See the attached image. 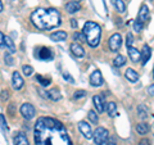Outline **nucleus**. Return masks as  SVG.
<instances>
[{
  "instance_id": "obj_1",
  "label": "nucleus",
  "mask_w": 154,
  "mask_h": 145,
  "mask_svg": "<svg viewBox=\"0 0 154 145\" xmlns=\"http://www.w3.org/2000/svg\"><path fill=\"white\" fill-rule=\"evenodd\" d=\"M36 145H72L66 127L59 121L50 117H41L35 125Z\"/></svg>"
},
{
  "instance_id": "obj_2",
  "label": "nucleus",
  "mask_w": 154,
  "mask_h": 145,
  "mask_svg": "<svg viewBox=\"0 0 154 145\" xmlns=\"http://www.w3.org/2000/svg\"><path fill=\"white\" fill-rule=\"evenodd\" d=\"M31 21L38 30H51L60 25V14L54 8H40L31 14Z\"/></svg>"
},
{
  "instance_id": "obj_3",
  "label": "nucleus",
  "mask_w": 154,
  "mask_h": 145,
  "mask_svg": "<svg viewBox=\"0 0 154 145\" xmlns=\"http://www.w3.org/2000/svg\"><path fill=\"white\" fill-rule=\"evenodd\" d=\"M84 36L86 39V42L90 46H98L100 42V37H102V28L95 22H86L84 26Z\"/></svg>"
},
{
  "instance_id": "obj_4",
  "label": "nucleus",
  "mask_w": 154,
  "mask_h": 145,
  "mask_svg": "<svg viewBox=\"0 0 154 145\" xmlns=\"http://www.w3.org/2000/svg\"><path fill=\"white\" fill-rule=\"evenodd\" d=\"M94 141L96 145H108L109 143V132L104 127H98L93 134Z\"/></svg>"
},
{
  "instance_id": "obj_5",
  "label": "nucleus",
  "mask_w": 154,
  "mask_h": 145,
  "mask_svg": "<svg viewBox=\"0 0 154 145\" xmlns=\"http://www.w3.org/2000/svg\"><path fill=\"white\" fill-rule=\"evenodd\" d=\"M21 114L23 116V118L32 119L36 114V110H35V108H33L32 104L25 103V104H22V107H21Z\"/></svg>"
},
{
  "instance_id": "obj_6",
  "label": "nucleus",
  "mask_w": 154,
  "mask_h": 145,
  "mask_svg": "<svg viewBox=\"0 0 154 145\" xmlns=\"http://www.w3.org/2000/svg\"><path fill=\"white\" fill-rule=\"evenodd\" d=\"M121 42H122L121 35L119 33H114L109 39V49L112 51H118V49L121 48Z\"/></svg>"
},
{
  "instance_id": "obj_7",
  "label": "nucleus",
  "mask_w": 154,
  "mask_h": 145,
  "mask_svg": "<svg viewBox=\"0 0 154 145\" xmlns=\"http://www.w3.org/2000/svg\"><path fill=\"white\" fill-rule=\"evenodd\" d=\"M35 57L41 60H49L53 58V53L49 48H40V49L35 50Z\"/></svg>"
},
{
  "instance_id": "obj_8",
  "label": "nucleus",
  "mask_w": 154,
  "mask_h": 145,
  "mask_svg": "<svg viewBox=\"0 0 154 145\" xmlns=\"http://www.w3.org/2000/svg\"><path fill=\"white\" fill-rule=\"evenodd\" d=\"M79 128H80L81 134H82L86 139H91V137H93V130H91L90 125H88V122H85V121H81V122H79Z\"/></svg>"
},
{
  "instance_id": "obj_9",
  "label": "nucleus",
  "mask_w": 154,
  "mask_h": 145,
  "mask_svg": "<svg viewBox=\"0 0 154 145\" xmlns=\"http://www.w3.org/2000/svg\"><path fill=\"white\" fill-rule=\"evenodd\" d=\"M149 19H150V16H149V8L145 5V4H143L140 11H139V14H137V21H140L144 25V23H146Z\"/></svg>"
},
{
  "instance_id": "obj_10",
  "label": "nucleus",
  "mask_w": 154,
  "mask_h": 145,
  "mask_svg": "<svg viewBox=\"0 0 154 145\" xmlns=\"http://www.w3.org/2000/svg\"><path fill=\"white\" fill-rule=\"evenodd\" d=\"M90 84L93 86H102L103 85V76H102V72L100 71H94L90 76Z\"/></svg>"
},
{
  "instance_id": "obj_11",
  "label": "nucleus",
  "mask_w": 154,
  "mask_h": 145,
  "mask_svg": "<svg viewBox=\"0 0 154 145\" xmlns=\"http://www.w3.org/2000/svg\"><path fill=\"white\" fill-rule=\"evenodd\" d=\"M12 82H13V88L16 89V90H21L23 88V79H22L21 75H19L17 71L13 72V75H12Z\"/></svg>"
},
{
  "instance_id": "obj_12",
  "label": "nucleus",
  "mask_w": 154,
  "mask_h": 145,
  "mask_svg": "<svg viewBox=\"0 0 154 145\" xmlns=\"http://www.w3.org/2000/svg\"><path fill=\"white\" fill-rule=\"evenodd\" d=\"M150 57H152V49L148 45H144L143 50L140 51V60L143 62V64H146L148 60L150 59Z\"/></svg>"
},
{
  "instance_id": "obj_13",
  "label": "nucleus",
  "mask_w": 154,
  "mask_h": 145,
  "mask_svg": "<svg viewBox=\"0 0 154 145\" xmlns=\"http://www.w3.org/2000/svg\"><path fill=\"white\" fill-rule=\"evenodd\" d=\"M13 143H14V145H30L28 139L26 137V135L23 132H18L16 136H14Z\"/></svg>"
},
{
  "instance_id": "obj_14",
  "label": "nucleus",
  "mask_w": 154,
  "mask_h": 145,
  "mask_svg": "<svg viewBox=\"0 0 154 145\" xmlns=\"http://www.w3.org/2000/svg\"><path fill=\"white\" fill-rule=\"evenodd\" d=\"M71 51L73 53V55L79 57V58H81V57H84V55H85L84 48L81 46L80 44H77V42H73V44L71 45Z\"/></svg>"
},
{
  "instance_id": "obj_15",
  "label": "nucleus",
  "mask_w": 154,
  "mask_h": 145,
  "mask_svg": "<svg viewBox=\"0 0 154 145\" xmlns=\"http://www.w3.org/2000/svg\"><path fill=\"white\" fill-rule=\"evenodd\" d=\"M125 76H126V79L130 81V82H136L139 80V75L137 72L132 69V68H128L126 69V72H125Z\"/></svg>"
},
{
  "instance_id": "obj_16",
  "label": "nucleus",
  "mask_w": 154,
  "mask_h": 145,
  "mask_svg": "<svg viewBox=\"0 0 154 145\" xmlns=\"http://www.w3.org/2000/svg\"><path fill=\"white\" fill-rule=\"evenodd\" d=\"M93 101H94L95 108L98 109V112L102 113L103 110H104V101H103V98H102V96H99V95H95L94 98H93Z\"/></svg>"
},
{
  "instance_id": "obj_17",
  "label": "nucleus",
  "mask_w": 154,
  "mask_h": 145,
  "mask_svg": "<svg viewBox=\"0 0 154 145\" xmlns=\"http://www.w3.org/2000/svg\"><path fill=\"white\" fill-rule=\"evenodd\" d=\"M127 49H128V55H130V58H131V60L135 62V63H137V62L140 60V51H139L137 49H135V48H132V46L127 48Z\"/></svg>"
},
{
  "instance_id": "obj_18",
  "label": "nucleus",
  "mask_w": 154,
  "mask_h": 145,
  "mask_svg": "<svg viewBox=\"0 0 154 145\" xmlns=\"http://www.w3.org/2000/svg\"><path fill=\"white\" fill-rule=\"evenodd\" d=\"M50 39L53 41H63L67 39V32L64 31H58V32H53L50 35Z\"/></svg>"
},
{
  "instance_id": "obj_19",
  "label": "nucleus",
  "mask_w": 154,
  "mask_h": 145,
  "mask_svg": "<svg viewBox=\"0 0 154 145\" xmlns=\"http://www.w3.org/2000/svg\"><path fill=\"white\" fill-rule=\"evenodd\" d=\"M66 11L68 12V13H71V14L77 13V12L80 11V4L79 3H75V2H69L66 5Z\"/></svg>"
},
{
  "instance_id": "obj_20",
  "label": "nucleus",
  "mask_w": 154,
  "mask_h": 145,
  "mask_svg": "<svg viewBox=\"0 0 154 145\" xmlns=\"http://www.w3.org/2000/svg\"><path fill=\"white\" fill-rule=\"evenodd\" d=\"M107 113L110 116V117H114L117 114V104L114 101H109L107 104Z\"/></svg>"
},
{
  "instance_id": "obj_21",
  "label": "nucleus",
  "mask_w": 154,
  "mask_h": 145,
  "mask_svg": "<svg viewBox=\"0 0 154 145\" xmlns=\"http://www.w3.org/2000/svg\"><path fill=\"white\" fill-rule=\"evenodd\" d=\"M137 113H139V117H140L141 119H145V118H148V116H149V109L144 104H141V105H139L137 107Z\"/></svg>"
},
{
  "instance_id": "obj_22",
  "label": "nucleus",
  "mask_w": 154,
  "mask_h": 145,
  "mask_svg": "<svg viewBox=\"0 0 154 145\" xmlns=\"http://www.w3.org/2000/svg\"><path fill=\"white\" fill-rule=\"evenodd\" d=\"M136 131L139 132V135H146L149 132V126L145 122H141V123H137L136 126Z\"/></svg>"
},
{
  "instance_id": "obj_23",
  "label": "nucleus",
  "mask_w": 154,
  "mask_h": 145,
  "mask_svg": "<svg viewBox=\"0 0 154 145\" xmlns=\"http://www.w3.org/2000/svg\"><path fill=\"white\" fill-rule=\"evenodd\" d=\"M112 3H113L114 8L117 9L119 13H125V11H126V5H125V3L122 2V0H112Z\"/></svg>"
},
{
  "instance_id": "obj_24",
  "label": "nucleus",
  "mask_w": 154,
  "mask_h": 145,
  "mask_svg": "<svg viewBox=\"0 0 154 145\" xmlns=\"http://www.w3.org/2000/svg\"><path fill=\"white\" fill-rule=\"evenodd\" d=\"M4 45H5L9 50H11V53H14L16 51V46H14V42L13 40L9 36H4Z\"/></svg>"
},
{
  "instance_id": "obj_25",
  "label": "nucleus",
  "mask_w": 154,
  "mask_h": 145,
  "mask_svg": "<svg viewBox=\"0 0 154 145\" xmlns=\"http://www.w3.org/2000/svg\"><path fill=\"white\" fill-rule=\"evenodd\" d=\"M48 94H49V98H50L53 101H58V100L62 99V95H60V93H59V90H57V89L50 90Z\"/></svg>"
},
{
  "instance_id": "obj_26",
  "label": "nucleus",
  "mask_w": 154,
  "mask_h": 145,
  "mask_svg": "<svg viewBox=\"0 0 154 145\" xmlns=\"http://www.w3.org/2000/svg\"><path fill=\"white\" fill-rule=\"evenodd\" d=\"M114 66L116 67H122L125 63H126V58H125L123 55H118V57H116L114 58Z\"/></svg>"
},
{
  "instance_id": "obj_27",
  "label": "nucleus",
  "mask_w": 154,
  "mask_h": 145,
  "mask_svg": "<svg viewBox=\"0 0 154 145\" xmlns=\"http://www.w3.org/2000/svg\"><path fill=\"white\" fill-rule=\"evenodd\" d=\"M88 116H89V119H90L94 125H96V123L99 122V117H98V114H96L94 110H89V114H88Z\"/></svg>"
},
{
  "instance_id": "obj_28",
  "label": "nucleus",
  "mask_w": 154,
  "mask_h": 145,
  "mask_svg": "<svg viewBox=\"0 0 154 145\" xmlns=\"http://www.w3.org/2000/svg\"><path fill=\"white\" fill-rule=\"evenodd\" d=\"M36 79H37V81L40 82L42 86H48V85L50 84V80H49V79H45V77H42L41 75H37V76H36Z\"/></svg>"
},
{
  "instance_id": "obj_29",
  "label": "nucleus",
  "mask_w": 154,
  "mask_h": 145,
  "mask_svg": "<svg viewBox=\"0 0 154 145\" xmlns=\"http://www.w3.org/2000/svg\"><path fill=\"white\" fill-rule=\"evenodd\" d=\"M22 71H23V75H25V76H31L33 73V68L31 66H23Z\"/></svg>"
},
{
  "instance_id": "obj_30",
  "label": "nucleus",
  "mask_w": 154,
  "mask_h": 145,
  "mask_svg": "<svg viewBox=\"0 0 154 145\" xmlns=\"http://www.w3.org/2000/svg\"><path fill=\"white\" fill-rule=\"evenodd\" d=\"M4 60H5V63L8 66H13V63H14L13 57L11 55V53H5V55H4Z\"/></svg>"
},
{
  "instance_id": "obj_31",
  "label": "nucleus",
  "mask_w": 154,
  "mask_h": 145,
  "mask_svg": "<svg viewBox=\"0 0 154 145\" xmlns=\"http://www.w3.org/2000/svg\"><path fill=\"white\" fill-rule=\"evenodd\" d=\"M73 37H75V40L80 41V42H86V39H85L82 32H76L75 35H73Z\"/></svg>"
},
{
  "instance_id": "obj_32",
  "label": "nucleus",
  "mask_w": 154,
  "mask_h": 145,
  "mask_svg": "<svg viewBox=\"0 0 154 145\" xmlns=\"http://www.w3.org/2000/svg\"><path fill=\"white\" fill-rule=\"evenodd\" d=\"M143 27H144V25L140 21H135L134 22V30H135V32H140L143 30Z\"/></svg>"
},
{
  "instance_id": "obj_33",
  "label": "nucleus",
  "mask_w": 154,
  "mask_h": 145,
  "mask_svg": "<svg viewBox=\"0 0 154 145\" xmlns=\"http://www.w3.org/2000/svg\"><path fill=\"white\" fill-rule=\"evenodd\" d=\"M132 44H134V36H132V33H127V36H126V45H127V48H130V46H132Z\"/></svg>"
},
{
  "instance_id": "obj_34",
  "label": "nucleus",
  "mask_w": 154,
  "mask_h": 145,
  "mask_svg": "<svg viewBox=\"0 0 154 145\" xmlns=\"http://www.w3.org/2000/svg\"><path fill=\"white\" fill-rule=\"evenodd\" d=\"M84 96H86V91L85 90H77L75 93V98L76 99H81V98H84Z\"/></svg>"
},
{
  "instance_id": "obj_35",
  "label": "nucleus",
  "mask_w": 154,
  "mask_h": 145,
  "mask_svg": "<svg viewBox=\"0 0 154 145\" xmlns=\"http://www.w3.org/2000/svg\"><path fill=\"white\" fill-rule=\"evenodd\" d=\"M0 126H2L3 130H8V126H7V121L4 119V116L0 114Z\"/></svg>"
},
{
  "instance_id": "obj_36",
  "label": "nucleus",
  "mask_w": 154,
  "mask_h": 145,
  "mask_svg": "<svg viewBox=\"0 0 154 145\" xmlns=\"http://www.w3.org/2000/svg\"><path fill=\"white\" fill-rule=\"evenodd\" d=\"M63 79H64V80H67V81H69L71 84H73V82H75V80L72 79L71 75L68 73V72H64V73H63Z\"/></svg>"
},
{
  "instance_id": "obj_37",
  "label": "nucleus",
  "mask_w": 154,
  "mask_h": 145,
  "mask_svg": "<svg viewBox=\"0 0 154 145\" xmlns=\"http://www.w3.org/2000/svg\"><path fill=\"white\" fill-rule=\"evenodd\" d=\"M38 93L41 94L42 98H49V94H48V91H44L42 89H38Z\"/></svg>"
},
{
  "instance_id": "obj_38",
  "label": "nucleus",
  "mask_w": 154,
  "mask_h": 145,
  "mask_svg": "<svg viewBox=\"0 0 154 145\" xmlns=\"http://www.w3.org/2000/svg\"><path fill=\"white\" fill-rule=\"evenodd\" d=\"M9 98V93L8 91H3L2 93V100H7Z\"/></svg>"
},
{
  "instance_id": "obj_39",
  "label": "nucleus",
  "mask_w": 154,
  "mask_h": 145,
  "mask_svg": "<svg viewBox=\"0 0 154 145\" xmlns=\"http://www.w3.org/2000/svg\"><path fill=\"white\" fill-rule=\"evenodd\" d=\"M139 145H150V141H149L148 139H143L140 143H139Z\"/></svg>"
},
{
  "instance_id": "obj_40",
  "label": "nucleus",
  "mask_w": 154,
  "mask_h": 145,
  "mask_svg": "<svg viewBox=\"0 0 154 145\" xmlns=\"http://www.w3.org/2000/svg\"><path fill=\"white\" fill-rule=\"evenodd\" d=\"M4 46V35H3V32L0 31V48H3Z\"/></svg>"
},
{
  "instance_id": "obj_41",
  "label": "nucleus",
  "mask_w": 154,
  "mask_h": 145,
  "mask_svg": "<svg viewBox=\"0 0 154 145\" xmlns=\"http://www.w3.org/2000/svg\"><path fill=\"white\" fill-rule=\"evenodd\" d=\"M77 25H79V23H77V21H76L75 18H72V19H71V26L73 27V28H76V27H77Z\"/></svg>"
},
{
  "instance_id": "obj_42",
  "label": "nucleus",
  "mask_w": 154,
  "mask_h": 145,
  "mask_svg": "<svg viewBox=\"0 0 154 145\" xmlns=\"http://www.w3.org/2000/svg\"><path fill=\"white\" fill-rule=\"evenodd\" d=\"M148 91H149V94H150V95L153 96V93H154V86H153V85H150V88H149V90H148Z\"/></svg>"
},
{
  "instance_id": "obj_43",
  "label": "nucleus",
  "mask_w": 154,
  "mask_h": 145,
  "mask_svg": "<svg viewBox=\"0 0 154 145\" xmlns=\"http://www.w3.org/2000/svg\"><path fill=\"white\" fill-rule=\"evenodd\" d=\"M0 12H3V3L0 2Z\"/></svg>"
},
{
  "instance_id": "obj_44",
  "label": "nucleus",
  "mask_w": 154,
  "mask_h": 145,
  "mask_svg": "<svg viewBox=\"0 0 154 145\" xmlns=\"http://www.w3.org/2000/svg\"><path fill=\"white\" fill-rule=\"evenodd\" d=\"M72 2H75V3H80L81 0H72Z\"/></svg>"
}]
</instances>
